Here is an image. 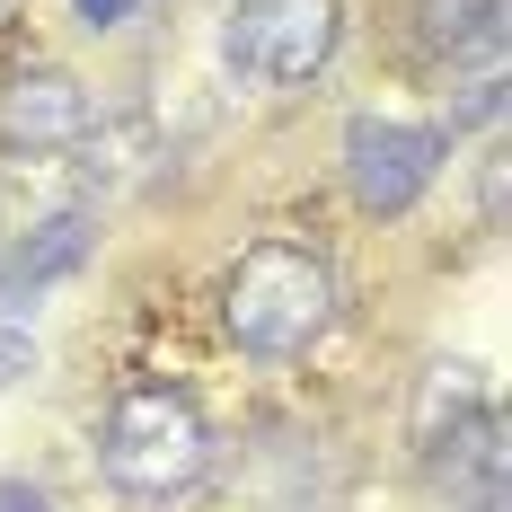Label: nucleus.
<instances>
[{
  "label": "nucleus",
  "mask_w": 512,
  "mask_h": 512,
  "mask_svg": "<svg viewBox=\"0 0 512 512\" xmlns=\"http://www.w3.org/2000/svg\"><path fill=\"white\" fill-rule=\"evenodd\" d=\"M221 327L256 362H292L336 327V265L301 239H256L221 283Z\"/></svg>",
  "instance_id": "obj_1"
},
{
  "label": "nucleus",
  "mask_w": 512,
  "mask_h": 512,
  "mask_svg": "<svg viewBox=\"0 0 512 512\" xmlns=\"http://www.w3.org/2000/svg\"><path fill=\"white\" fill-rule=\"evenodd\" d=\"M98 460H106V477H115L133 504H168V495H186V486L204 477L212 424H204V407H195L186 389H168V380H133V389L106 407Z\"/></svg>",
  "instance_id": "obj_2"
},
{
  "label": "nucleus",
  "mask_w": 512,
  "mask_h": 512,
  "mask_svg": "<svg viewBox=\"0 0 512 512\" xmlns=\"http://www.w3.org/2000/svg\"><path fill=\"white\" fill-rule=\"evenodd\" d=\"M345 45V0H239L221 27V62L248 89H309Z\"/></svg>",
  "instance_id": "obj_3"
},
{
  "label": "nucleus",
  "mask_w": 512,
  "mask_h": 512,
  "mask_svg": "<svg viewBox=\"0 0 512 512\" xmlns=\"http://www.w3.org/2000/svg\"><path fill=\"white\" fill-rule=\"evenodd\" d=\"M442 133L433 124H407V115H354L345 124V195H354L371 221H407L424 204V186L442 177Z\"/></svg>",
  "instance_id": "obj_4"
},
{
  "label": "nucleus",
  "mask_w": 512,
  "mask_h": 512,
  "mask_svg": "<svg viewBox=\"0 0 512 512\" xmlns=\"http://www.w3.org/2000/svg\"><path fill=\"white\" fill-rule=\"evenodd\" d=\"M89 142V89L62 62H27L0 80V151L9 159H62Z\"/></svg>",
  "instance_id": "obj_5"
},
{
  "label": "nucleus",
  "mask_w": 512,
  "mask_h": 512,
  "mask_svg": "<svg viewBox=\"0 0 512 512\" xmlns=\"http://www.w3.org/2000/svg\"><path fill=\"white\" fill-rule=\"evenodd\" d=\"M424 442V460H433V486L451 495L460 512H504V415L486 407V398H468L451 424H433V433H415Z\"/></svg>",
  "instance_id": "obj_6"
},
{
  "label": "nucleus",
  "mask_w": 512,
  "mask_h": 512,
  "mask_svg": "<svg viewBox=\"0 0 512 512\" xmlns=\"http://www.w3.org/2000/svg\"><path fill=\"white\" fill-rule=\"evenodd\" d=\"M89 248H98V221H89V212H53V221H36V230L9 248V265H0V309L45 301L53 283H71V274L89 265Z\"/></svg>",
  "instance_id": "obj_7"
},
{
  "label": "nucleus",
  "mask_w": 512,
  "mask_h": 512,
  "mask_svg": "<svg viewBox=\"0 0 512 512\" xmlns=\"http://www.w3.org/2000/svg\"><path fill=\"white\" fill-rule=\"evenodd\" d=\"M415 45L433 62H477L504 45V0H415Z\"/></svg>",
  "instance_id": "obj_8"
},
{
  "label": "nucleus",
  "mask_w": 512,
  "mask_h": 512,
  "mask_svg": "<svg viewBox=\"0 0 512 512\" xmlns=\"http://www.w3.org/2000/svg\"><path fill=\"white\" fill-rule=\"evenodd\" d=\"M27 371H36V345H27L18 327H0V389H18Z\"/></svg>",
  "instance_id": "obj_9"
},
{
  "label": "nucleus",
  "mask_w": 512,
  "mask_h": 512,
  "mask_svg": "<svg viewBox=\"0 0 512 512\" xmlns=\"http://www.w3.org/2000/svg\"><path fill=\"white\" fill-rule=\"evenodd\" d=\"M495 106H504V80H495V71H486V80H477V89H468V98H460V124H486V115H495Z\"/></svg>",
  "instance_id": "obj_10"
},
{
  "label": "nucleus",
  "mask_w": 512,
  "mask_h": 512,
  "mask_svg": "<svg viewBox=\"0 0 512 512\" xmlns=\"http://www.w3.org/2000/svg\"><path fill=\"white\" fill-rule=\"evenodd\" d=\"M71 9H80L89 27H124V18H133V0H71Z\"/></svg>",
  "instance_id": "obj_11"
},
{
  "label": "nucleus",
  "mask_w": 512,
  "mask_h": 512,
  "mask_svg": "<svg viewBox=\"0 0 512 512\" xmlns=\"http://www.w3.org/2000/svg\"><path fill=\"white\" fill-rule=\"evenodd\" d=\"M0 512H45V504H36V495H18V486H9V495H0Z\"/></svg>",
  "instance_id": "obj_12"
}]
</instances>
